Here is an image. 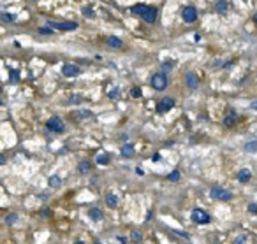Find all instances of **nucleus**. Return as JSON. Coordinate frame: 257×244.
Masks as SVG:
<instances>
[{
    "mask_svg": "<svg viewBox=\"0 0 257 244\" xmlns=\"http://www.w3.org/2000/svg\"><path fill=\"white\" fill-rule=\"evenodd\" d=\"M79 172H81V174L90 172V162H86V160H85V162L79 163Z\"/></svg>",
    "mask_w": 257,
    "mask_h": 244,
    "instance_id": "4be33fe9",
    "label": "nucleus"
},
{
    "mask_svg": "<svg viewBox=\"0 0 257 244\" xmlns=\"http://www.w3.org/2000/svg\"><path fill=\"white\" fill-rule=\"evenodd\" d=\"M210 195L213 199H219V200H231L233 199V191L225 190V188H220V186H213L211 191H210Z\"/></svg>",
    "mask_w": 257,
    "mask_h": 244,
    "instance_id": "39448f33",
    "label": "nucleus"
},
{
    "mask_svg": "<svg viewBox=\"0 0 257 244\" xmlns=\"http://www.w3.org/2000/svg\"><path fill=\"white\" fill-rule=\"evenodd\" d=\"M81 102V97L79 95H74V97H71V100H69V104H79Z\"/></svg>",
    "mask_w": 257,
    "mask_h": 244,
    "instance_id": "2f4dec72",
    "label": "nucleus"
},
{
    "mask_svg": "<svg viewBox=\"0 0 257 244\" xmlns=\"http://www.w3.org/2000/svg\"><path fill=\"white\" fill-rule=\"evenodd\" d=\"M18 79H20V72H18V71H11V81L16 83Z\"/></svg>",
    "mask_w": 257,
    "mask_h": 244,
    "instance_id": "c756f323",
    "label": "nucleus"
},
{
    "mask_svg": "<svg viewBox=\"0 0 257 244\" xmlns=\"http://www.w3.org/2000/svg\"><path fill=\"white\" fill-rule=\"evenodd\" d=\"M49 186H51V188H58V186H60V178H58V176H51V178H49Z\"/></svg>",
    "mask_w": 257,
    "mask_h": 244,
    "instance_id": "6ab92c4d",
    "label": "nucleus"
},
{
    "mask_svg": "<svg viewBox=\"0 0 257 244\" xmlns=\"http://www.w3.org/2000/svg\"><path fill=\"white\" fill-rule=\"evenodd\" d=\"M245 151H250V153L257 151V141H250V142H246V144H245Z\"/></svg>",
    "mask_w": 257,
    "mask_h": 244,
    "instance_id": "412c9836",
    "label": "nucleus"
},
{
    "mask_svg": "<svg viewBox=\"0 0 257 244\" xmlns=\"http://www.w3.org/2000/svg\"><path fill=\"white\" fill-rule=\"evenodd\" d=\"M254 21H255V25H257V14H255V16H254Z\"/></svg>",
    "mask_w": 257,
    "mask_h": 244,
    "instance_id": "ea45409f",
    "label": "nucleus"
},
{
    "mask_svg": "<svg viewBox=\"0 0 257 244\" xmlns=\"http://www.w3.org/2000/svg\"><path fill=\"white\" fill-rule=\"evenodd\" d=\"M131 95H132V97H141V90H139V88H132Z\"/></svg>",
    "mask_w": 257,
    "mask_h": 244,
    "instance_id": "7c9ffc66",
    "label": "nucleus"
},
{
    "mask_svg": "<svg viewBox=\"0 0 257 244\" xmlns=\"http://www.w3.org/2000/svg\"><path fill=\"white\" fill-rule=\"evenodd\" d=\"M93 244H102V242H100V241H95V242H93Z\"/></svg>",
    "mask_w": 257,
    "mask_h": 244,
    "instance_id": "a19ab883",
    "label": "nucleus"
},
{
    "mask_svg": "<svg viewBox=\"0 0 257 244\" xmlns=\"http://www.w3.org/2000/svg\"><path fill=\"white\" fill-rule=\"evenodd\" d=\"M171 69H173V62H164L162 63V71L164 72H169Z\"/></svg>",
    "mask_w": 257,
    "mask_h": 244,
    "instance_id": "cd10ccee",
    "label": "nucleus"
},
{
    "mask_svg": "<svg viewBox=\"0 0 257 244\" xmlns=\"http://www.w3.org/2000/svg\"><path fill=\"white\" fill-rule=\"evenodd\" d=\"M185 83L190 90H196V88L199 86V79H197V76L194 74V72H187L185 74Z\"/></svg>",
    "mask_w": 257,
    "mask_h": 244,
    "instance_id": "9d476101",
    "label": "nucleus"
},
{
    "mask_svg": "<svg viewBox=\"0 0 257 244\" xmlns=\"http://www.w3.org/2000/svg\"><path fill=\"white\" fill-rule=\"evenodd\" d=\"M234 121H236V113H233V111H231V116H227V118L224 119V125L225 126H231V125H234Z\"/></svg>",
    "mask_w": 257,
    "mask_h": 244,
    "instance_id": "aec40b11",
    "label": "nucleus"
},
{
    "mask_svg": "<svg viewBox=\"0 0 257 244\" xmlns=\"http://www.w3.org/2000/svg\"><path fill=\"white\" fill-rule=\"evenodd\" d=\"M122 155L125 158H131L132 155H134V146L132 144H125V146L122 148Z\"/></svg>",
    "mask_w": 257,
    "mask_h": 244,
    "instance_id": "2eb2a0df",
    "label": "nucleus"
},
{
    "mask_svg": "<svg viewBox=\"0 0 257 244\" xmlns=\"http://www.w3.org/2000/svg\"><path fill=\"white\" fill-rule=\"evenodd\" d=\"M192 221L199 223V225H204V223L211 221V216L206 211H202V209H194L192 211Z\"/></svg>",
    "mask_w": 257,
    "mask_h": 244,
    "instance_id": "423d86ee",
    "label": "nucleus"
},
{
    "mask_svg": "<svg viewBox=\"0 0 257 244\" xmlns=\"http://www.w3.org/2000/svg\"><path fill=\"white\" fill-rule=\"evenodd\" d=\"M46 126H48V130L55 132V134H62V132H65V125H64V121H62L58 116H51V118L48 119Z\"/></svg>",
    "mask_w": 257,
    "mask_h": 244,
    "instance_id": "f03ea898",
    "label": "nucleus"
},
{
    "mask_svg": "<svg viewBox=\"0 0 257 244\" xmlns=\"http://www.w3.org/2000/svg\"><path fill=\"white\" fill-rule=\"evenodd\" d=\"M215 7H217V12H220V14H225V12H227V9H229V6H227V2H225V0H219Z\"/></svg>",
    "mask_w": 257,
    "mask_h": 244,
    "instance_id": "4468645a",
    "label": "nucleus"
},
{
    "mask_svg": "<svg viewBox=\"0 0 257 244\" xmlns=\"http://www.w3.org/2000/svg\"><path fill=\"white\" fill-rule=\"evenodd\" d=\"M252 109H257V102H252Z\"/></svg>",
    "mask_w": 257,
    "mask_h": 244,
    "instance_id": "58836bf2",
    "label": "nucleus"
},
{
    "mask_svg": "<svg viewBox=\"0 0 257 244\" xmlns=\"http://www.w3.org/2000/svg\"><path fill=\"white\" fill-rule=\"evenodd\" d=\"M48 27L49 28H56V30H62V32H72L78 28V23L76 21H48Z\"/></svg>",
    "mask_w": 257,
    "mask_h": 244,
    "instance_id": "7ed1b4c3",
    "label": "nucleus"
},
{
    "mask_svg": "<svg viewBox=\"0 0 257 244\" xmlns=\"http://www.w3.org/2000/svg\"><path fill=\"white\" fill-rule=\"evenodd\" d=\"M39 33H42V35H51L53 30H51L49 27H44V28H39Z\"/></svg>",
    "mask_w": 257,
    "mask_h": 244,
    "instance_id": "bb28decb",
    "label": "nucleus"
},
{
    "mask_svg": "<svg viewBox=\"0 0 257 244\" xmlns=\"http://www.w3.org/2000/svg\"><path fill=\"white\" fill-rule=\"evenodd\" d=\"M106 202H108V206L109 207H115V206H118V197L113 195V193H109V195L106 197Z\"/></svg>",
    "mask_w": 257,
    "mask_h": 244,
    "instance_id": "a211bd4d",
    "label": "nucleus"
},
{
    "mask_svg": "<svg viewBox=\"0 0 257 244\" xmlns=\"http://www.w3.org/2000/svg\"><path fill=\"white\" fill-rule=\"evenodd\" d=\"M245 241H246V235H240V237L236 239L234 244H245Z\"/></svg>",
    "mask_w": 257,
    "mask_h": 244,
    "instance_id": "473e14b6",
    "label": "nucleus"
},
{
    "mask_svg": "<svg viewBox=\"0 0 257 244\" xmlns=\"http://www.w3.org/2000/svg\"><path fill=\"white\" fill-rule=\"evenodd\" d=\"M132 12L137 14V16L144 19L146 23H155L157 19V9L153 6H143V4H137V6L132 7Z\"/></svg>",
    "mask_w": 257,
    "mask_h": 244,
    "instance_id": "f257e3e1",
    "label": "nucleus"
},
{
    "mask_svg": "<svg viewBox=\"0 0 257 244\" xmlns=\"http://www.w3.org/2000/svg\"><path fill=\"white\" fill-rule=\"evenodd\" d=\"M175 107V98H171V97H164L162 100H160V104H159V107H157V113H167L169 109H173Z\"/></svg>",
    "mask_w": 257,
    "mask_h": 244,
    "instance_id": "1a4fd4ad",
    "label": "nucleus"
},
{
    "mask_svg": "<svg viewBox=\"0 0 257 244\" xmlns=\"http://www.w3.org/2000/svg\"><path fill=\"white\" fill-rule=\"evenodd\" d=\"M16 220H18V216L14 214V212H11V214H7V216L4 218V221H6L7 225H12V223L16 221Z\"/></svg>",
    "mask_w": 257,
    "mask_h": 244,
    "instance_id": "5701e85b",
    "label": "nucleus"
},
{
    "mask_svg": "<svg viewBox=\"0 0 257 244\" xmlns=\"http://www.w3.org/2000/svg\"><path fill=\"white\" fill-rule=\"evenodd\" d=\"M131 237H132V241H141L143 235H141V232H139V230H132Z\"/></svg>",
    "mask_w": 257,
    "mask_h": 244,
    "instance_id": "393cba45",
    "label": "nucleus"
},
{
    "mask_svg": "<svg viewBox=\"0 0 257 244\" xmlns=\"http://www.w3.org/2000/svg\"><path fill=\"white\" fill-rule=\"evenodd\" d=\"M248 211L255 214V212H257V204H250V206H248Z\"/></svg>",
    "mask_w": 257,
    "mask_h": 244,
    "instance_id": "72a5a7b5",
    "label": "nucleus"
},
{
    "mask_svg": "<svg viewBox=\"0 0 257 244\" xmlns=\"http://www.w3.org/2000/svg\"><path fill=\"white\" fill-rule=\"evenodd\" d=\"M74 244H85V242H81V241H78V242H74Z\"/></svg>",
    "mask_w": 257,
    "mask_h": 244,
    "instance_id": "79ce46f5",
    "label": "nucleus"
},
{
    "mask_svg": "<svg viewBox=\"0 0 257 244\" xmlns=\"http://www.w3.org/2000/svg\"><path fill=\"white\" fill-rule=\"evenodd\" d=\"M51 214V211L49 209H42V216H49Z\"/></svg>",
    "mask_w": 257,
    "mask_h": 244,
    "instance_id": "c9c22d12",
    "label": "nucleus"
},
{
    "mask_svg": "<svg viewBox=\"0 0 257 244\" xmlns=\"http://www.w3.org/2000/svg\"><path fill=\"white\" fill-rule=\"evenodd\" d=\"M97 163L99 165H106V163H109V155L108 153H100V155H97Z\"/></svg>",
    "mask_w": 257,
    "mask_h": 244,
    "instance_id": "dca6fc26",
    "label": "nucleus"
},
{
    "mask_svg": "<svg viewBox=\"0 0 257 244\" xmlns=\"http://www.w3.org/2000/svg\"><path fill=\"white\" fill-rule=\"evenodd\" d=\"M83 14H85L86 18H95V12H93L90 7H83Z\"/></svg>",
    "mask_w": 257,
    "mask_h": 244,
    "instance_id": "b1692460",
    "label": "nucleus"
},
{
    "mask_svg": "<svg viewBox=\"0 0 257 244\" xmlns=\"http://www.w3.org/2000/svg\"><path fill=\"white\" fill-rule=\"evenodd\" d=\"M88 214H90V218H92L93 221H100V220H102V211H100L99 207H92Z\"/></svg>",
    "mask_w": 257,
    "mask_h": 244,
    "instance_id": "ddd939ff",
    "label": "nucleus"
},
{
    "mask_svg": "<svg viewBox=\"0 0 257 244\" xmlns=\"http://www.w3.org/2000/svg\"><path fill=\"white\" fill-rule=\"evenodd\" d=\"M4 163H6V156H4V155H0V165H4Z\"/></svg>",
    "mask_w": 257,
    "mask_h": 244,
    "instance_id": "e433bc0d",
    "label": "nucleus"
},
{
    "mask_svg": "<svg viewBox=\"0 0 257 244\" xmlns=\"http://www.w3.org/2000/svg\"><path fill=\"white\" fill-rule=\"evenodd\" d=\"M118 241H120L122 244H127V239L125 237H118Z\"/></svg>",
    "mask_w": 257,
    "mask_h": 244,
    "instance_id": "4c0bfd02",
    "label": "nucleus"
},
{
    "mask_svg": "<svg viewBox=\"0 0 257 244\" xmlns=\"http://www.w3.org/2000/svg\"><path fill=\"white\" fill-rule=\"evenodd\" d=\"M79 67L78 65H74V63H65V65L62 67V74L65 77H76V76H79Z\"/></svg>",
    "mask_w": 257,
    "mask_h": 244,
    "instance_id": "6e6552de",
    "label": "nucleus"
},
{
    "mask_svg": "<svg viewBox=\"0 0 257 244\" xmlns=\"http://www.w3.org/2000/svg\"><path fill=\"white\" fill-rule=\"evenodd\" d=\"M0 19L6 21V23H11V21L16 19V14H12V12H2V14H0Z\"/></svg>",
    "mask_w": 257,
    "mask_h": 244,
    "instance_id": "f3484780",
    "label": "nucleus"
},
{
    "mask_svg": "<svg viewBox=\"0 0 257 244\" xmlns=\"http://www.w3.org/2000/svg\"><path fill=\"white\" fill-rule=\"evenodd\" d=\"M167 179H169V181H178V179H180V172H178V170L171 172L169 176H167Z\"/></svg>",
    "mask_w": 257,
    "mask_h": 244,
    "instance_id": "a878e982",
    "label": "nucleus"
},
{
    "mask_svg": "<svg viewBox=\"0 0 257 244\" xmlns=\"http://www.w3.org/2000/svg\"><path fill=\"white\" fill-rule=\"evenodd\" d=\"M106 44L109 46V48H115V49H118V48H122V39H118V37H115V35H109V37L106 39Z\"/></svg>",
    "mask_w": 257,
    "mask_h": 244,
    "instance_id": "f8f14e48",
    "label": "nucleus"
},
{
    "mask_svg": "<svg viewBox=\"0 0 257 244\" xmlns=\"http://www.w3.org/2000/svg\"><path fill=\"white\" fill-rule=\"evenodd\" d=\"M181 18H183V21H185V23H194L197 19L196 7H192V6L185 7V9H183V12H181Z\"/></svg>",
    "mask_w": 257,
    "mask_h": 244,
    "instance_id": "0eeeda50",
    "label": "nucleus"
},
{
    "mask_svg": "<svg viewBox=\"0 0 257 244\" xmlns=\"http://www.w3.org/2000/svg\"><path fill=\"white\" fill-rule=\"evenodd\" d=\"M118 97H120V90H118V88H115V90H111L109 92V98L115 100V98H118Z\"/></svg>",
    "mask_w": 257,
    "mask_h": 244,
    "instance_id": "c85d7f7f",
    "label": "nucleus"
},
{
    "mask_svg": "<svg viewBox=\"0 0 257 244\" xmlns=\"http://www.w3.org/2000/svg\"><path fill=\"white\" fill-rule=\"evenodd\" d=\"M152 86H153V90H159V92L166 90V88H167V76H166L164 72L153 74V77H152Z\"/></svg>",
    "mask_w": 257,
    "mask_h": 244,
    "instance_id": "20e7f679",
    "label": "nucleus"
},
{
    "mask_svg": "<svg viewBox=\"0 0 257 244\" xmlns=\"http://www.w3.org/2000/svg\"><path fill=\"white\" fill-rule=\"evenodd\" d=\"M152 160H153V162H159V160H160V155H159V153H155V155H153V158H152Z\"/></svg>",
    "mask_w": 257,
    "mask_h": 244,
    "instance_id": "f704fd0d",
    "label": "nucleus"
},
{
    "mask_svg": "<svg viewBox=\"0 0 257 244\" xmlns=\"http://www.w3.org/2000/svg\"><path fill=\"white\" fill-rule=\"evenodd\" d=\"M250 179H252V172L248 169H241L240 172H238V181L240 183H248Z\"/></svg>",
    "mask_w": 257,
    "mask_h": 244,
    "instance_id": "9b49d317",
    "label": "nucleus"
}]
</instances>
